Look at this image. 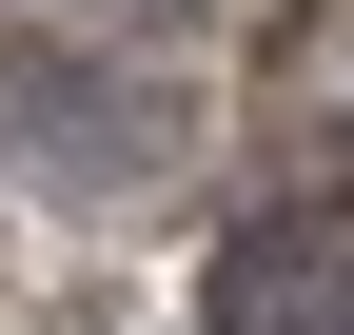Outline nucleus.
Returning a JSON list of instances; mask_svg holds the SVG:
<instances>
[{
    "instance_id": "nucleus-1",
    "label": "nucleus",
    "mask_w": 354,
    "mask_h": 335,
    "mask_svg": "<svg viewBox=\"0 0 354 335\" xmlns=\"http://www.w3.org/2000/svg\"><path fill=\"white\" fill-rule=\"evenodd\" d=\"M216 335H354V197H295L216 257Z\"/></svg>"
}]
</instances>
